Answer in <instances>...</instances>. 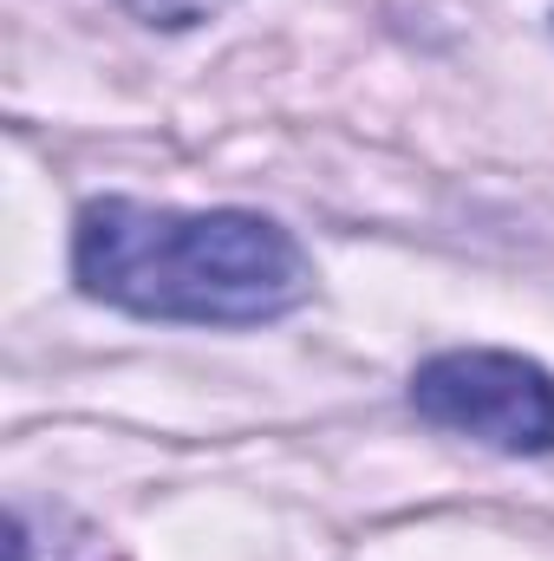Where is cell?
Returning a JSON list of instances; mask_svg holds the SVG:
<instances>
[{
  "label": "cell",
  "instance_id": "obj_2",
  "mask_svg": "<svg viewBox=\"0 0 554 561\" xmlns=\"http://www.w3.org/2000/svg\"><path fill=\"white\" fill-rule=\"evenodd\" d=\"M412 412L503 457L554 450V373L503 346H450L412 373Z\"/></svg>",
  "mask_w": 554,
  "mask_h": 561
},
{
  "label": "cell",
  "instance_id": "obj_3",
  "mask_svg": "<svg viewBox=\"0 0 554 561\" xmlns=\"http://www.w3.org/2000/svg\"><path fill=\"white\" fill-rule=\"evenodd\" d=\"M222 0H131V13H143L150 26H196V20H209Z\"/></svg>",
  "mask_w": 554,
  "mask_h": 561
},
{
  "label": "cell",
  "instance_id": "obj_1",
  "mask_svg": "<svg viewBox=\"0 0 554 561\" xmlns=\"http://www.w3.org/2000/svg\"><path fill=\"white\" fill-rule=\"evenodd\" d=\"M79 294L163 327H268L307 307L313 262L255 209H170L99 196L72 222Z\"/></svg>",
  "mask_w": 554,
  "mask_h": 561
}]
</instances>
